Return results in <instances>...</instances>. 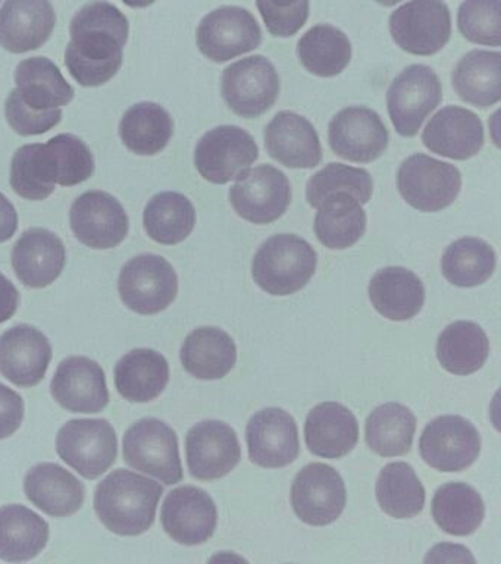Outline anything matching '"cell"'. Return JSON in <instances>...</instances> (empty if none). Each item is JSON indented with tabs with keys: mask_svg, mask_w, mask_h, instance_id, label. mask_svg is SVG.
Here are the masks:
<instances>
[{
	"mask_svg": "<svg viewBox=\"0 0 501 564\" xmlns=\"http://www.w3.org/2000/svg\"><path fill=\"white\" fill-rule=\"evenodd\" d=\"M69 34L65 66L80 86L99 87L116 77L130 35L129 20L116 4H85L73 18Z\"/></svg>",
	"mask_w": 501,
	"mask_h": 564,
	"instance_id": "1",
	"label": "cell"
},
{
	"mask_svg": "<svg viewBox=\"0 0 501 564\" xmlns=\"http://www.w3.org/2000/svg\"><path fill=\"white\" fill-rule=\"evenodd\" d=\"M164 488L127 469L113 470L96 488L95 510L104 527L121 536H139L155 522Z\"/></svg>",
	"mask_w": 501,
	"mask_h": 564,
	"instance_id": "2",
	"label": "cell"
},
{
	"mask_svg": "<svg viewBox=\"0 0 501 564\" xmlns=\"http://www.w3.org/2000/svg\"><path fill=\"white\" fill-rule=\"evenodd\" d=\"M318 263L314 247L296 234H279L259 247L252 262L254 282L271 295L305 289Z\"/></svg>",
	"mask_w": 501,
	"mask_h": 564,
	"instance_id": "3",
	"label": "cell"
},
{
	"mask_svg": "<svg viewBox=\"0 0 501 564\" xmlns=\"http://www.w3.org/2000/svg\"><path fill=\"white\" fill-rule=\"evenodd\" d=\"M122 457L133 469L166 485L182 482L184 478L177 434L160 419H140L127 430Z\"/></svg>",
	"mask_w": 501,
	"mask_h": 564,
	"instance_id": "4",
	"label": "cell"
},
{
	"mask_svg": "<svg viewBox=\"0 0 501 564\" xmlns=\"http://www.w3.org/2000/svg\"><path fill=\"white\" fill-rule=\"evenodd\" d=\"M118 291L122 303L139 315L168 308L178 294V276L162 256L146 253L130 259L121 269Z\"/></svg>",
	"mask_w": 501,
	"mask_h": 564,
	"instance_id": "5",
	"label": "cell"
},
{
	"mask_svg": "<svg viewBox=\"0 0 501 564\" xmlns=\"http://www.w3.org/2000/svg\"><path fill=\"white\" fill-rule=\"evenodd\" d=\"M56 452L86 479H96L117 462V432L107 419H74L61 427Z\"/></svg>",
	"mask_w": 501,
	"mask_h": 564,
	"instance_id": "6",
	"label": "cell"
},
{
	"mask_svg": "<svg viewBox=\"0 0 501 564\" xmlns=\"http://www.w3.org/2000/svg\"><path fill=\"white\" fill-rule=\"evenodd\" d=\"M397 187L409 206L431 214L455 203L461 189V174L451 163L416 153L400 165Z\"/></svg>",
	"mask_w": 501,
	"mask_h": 564,
	"instance_id": "7",
	"label": "cell"
},
{
	"mask_svg": "<svg viewBox=\"0 0 501 564\" xmlns=\"http://www.w3.org/2000/svg\"><path fill=\"white\" fill-rule=\"evenodd\" d=\"M280 90V75L265 56L244 57L224 69V100L241 118L262 117L275 105Z\"/></svg>",
	"mask_w": 501,
	"mask_h": 564,
	"instance_id": "8",
	"label": "cell"
},
{
	"mask_svg": "<svg viewBox=\"0 0 501 564\" xmlns=\"http://www.w3.org/2000/svg\"><path fill=\"white\" fill-rule=\"evenodd\" d=\"M443 99L437 73L426 65H411L393 79L386 91L391 122L402 137H415Z\"/></svg>",
	"mask_w": 501,
	"mask_h": 564,
	"instance_id": "9",
	"label": "cell"
},
{
	"mask_svg": "<svg viewBox=\"0 0 501 564\" xmlns=\"http://www.w3.org/2000/svg\"><path fill=\"white\" fill-rule=\"evenodd\" d=\"M390 33L404 52L433 56L451 37V13L444 0H411L390 15Z\"/></svg>",
	"mask_w": 501,
	"mask_h": 564,
	"instance_id": "10",
	"label": "cell"
},
{
	"mask_svg": "<svg viewBox=\"0 0 501 564\" xmlns=\"http://www.w3.org/2000/svg\"><path fill=\"white\" fill-rule=\"evenodd\" d=\"M258 158L257 141L237 126H221L206 132L195 150L197 172L208 183L218 185L239 180Z\"/></svg>",
	"mask_w": 501,
	"mask_h": 564,
	"instance_id": "11",
	"label": "cell"
},
{
	"mask_svg": "<svg viewBox=\"0 0 501 564\" xmlns=\"http://www.w3.org/2000/svg\"><path fill=\"white\" fill-rule=\"evenodd\" d=\"M292 185L279 167L259 165L244 172L230 188V203L236 214L257 225L275 223L292 203Z\"/></svg>",
	"mask_w": 501,
	"mask_h": 564,
	"instance_id": "12",
	"label": "cell"
},
{
	"mask_svg": "<svg viewBox=\"0 0 501 564\" xmlns=\"http://www.w3.org/2000/svg\"><path fill=\"white\" fill-rule=\"evenodd\" d=\"M196 39L202 55L222 64L261 46L262 30L248 9L221 7L200 21Z\"/></svg>",
	"mask_w": 501,
	"mask_h": 564,
	"instance_id": "13",
	"label": "cell"
},
{
	"mask_svg": "<svg viewBox=\"0 0 501 564\" xmlns=\"http://www.w3.org/2000/svg\"><path fill=\"white\" fill-rule=\"evenodd\" d=\"M69 225L77 240L95 250L120 246L129 236V215L112 194L91 189L77 197L69 210Z\"/></svg>",
	"mask_w": 501,
	"mask_h": 564,
	"instance_id": "14",
	"label": "cell"
},
{
	"mask_svg": "<svg viewBox=\"0 0 501 564\" xmlns=\"http://www.w3.org/2000/svg\"><path fill=\"white\" fill-rule=\"evenodd\" d=\"M346 502L345 480L334 467L325 463H311L294 478L292 505L302 522L312 527L336 522Z\"/></svg>",
	"mask_w": 501,
	"mask_h": 564,
	"instance_id": "15",
	"label": "cell"
},
{
	"mask_svg": "<svg viewBox=\"0 0 501 564\" xmlns=\"http://www.w3.org/2000/svg\"><path fill=\"white\" fill-rule=\"evenodd\" d=\"M389 141V130L380 115L364 106L340 110L328 126L329 148L346 161H377L385 153Z\"/></svg>",
	"mask_w": 501,
	"mask_h": 564,
	"instance_id": "16",
	"label": "cell"
},
{
	"mask_svg": "<svg viewBox=\"0 0 501 564\" xmlns=\"http://www.w3.org/2000/svg\"><path fill=\"white\" fill-rule=\"evenodd\" d=\"M420 452L426 465L439 471H461L481 453L477 427L461 416H442L425 426Z\"/></svg>",
	"mask_w": 501,
	"mask_h": 564,
	"instance_id": "17",
	"label": "cell"
},
{
	"mask_svg": "<svg viewBox=\"0 0 501 564\" xmlns=\"http://www.w3.org/2000/svg\"><path fill=\"white\" fill-rule=\"evenodd\" d=\"M217 520V506L213 497L193 485L173 489L162 506V527L178 544H204L214 535Z\"/></svg>",
	"mask_w": 501,
	"mask_h": 564,
	"instance_id": "18",
	"label": "cell"
},
{
	"mask_svg": "<svg viewBox=\"0 0 501 564\" xmlns=\"http://www.w3.org/2000/svg\"><path fill=\"white\" fill-rule=\"evenodd\" d=\"M51 392L61 408L73 413H100L109 404L102 366L86 356H72L61 361Z\"/></svg>",
	"mask_w": 501,
	"mask_h": 564,
	"instance_id": "19",
	"label": "cell"
},
{
	"mask_svg": "<svg viewBox=\"0 0 501 564\" xmlns=\"http://www.w3.org/2000/svg\"><path fill=\"white\" fill-rule=\"evenodd\" d=\"M187 465L193 478H224L240 463L241 448L236 431L227 423L204 421L186 436Z\"/></svg>",
	"mask_w": 501,
	"mask_h": 564,
	"instance_id": "20",
	"label": "cell"
},
{
	"mask_svg": "<svg viewBox=\"0 0 501 564\" xmlns=\"http://www.w3.org/2000/svg\"><path fill=\"white\" fill-rule=\"evenodd\" d=\"M51 360V341L36 326L21 324L0 335V373L14 386L36 387Z\"/></svg>",
	"mask_w": 501,
	"mask_h": 564,
	"instance_id": "21",
	"label": "cell"
},
{
	"mask_svg": "<svg viewBox=\"0 0 501 564\" xmlns=\"http://www.w3.org/2000/svg\"><path fill=\"white\" fill-rule=\"evenodd\" d=\"M249 457L262 467H284L293 463L301 453L297 423L283 409H263L254 414L246 430Z\"/></svg>",
	"mask_w": 501,
	"mask_h": 564,
	"instance_id": "22",
	"label": "cell"
},
{
	"mask_svg": "<svg viewBox=\"0 0 501 564\" xmlns=\"http://www.w3.org/2000/svg\"><path fill=\"white\" fill-rule=\"evenodd\" d=\"M422 143L439 156L466 161L481 152L486 134L481 119L472 110L446 106L426 123Z\"/></svg>",
	"mask_w": 501,
	"mask_h": 564,
	"instance_id": "23",
	"label": "cell"
},
{
	"mask_svg": "<svg viewBox=\"0 0 501 564\" xmlns=\"http://www.w3.org/2000/svg\"><path fill=\"white\" fill-rule=\"evenodd\" d=\"M268 154L292 170H314L323 162V145L315 127L302 115L283 110L265 128Z\"/></svg>",
	"mask_w": 501,
	"mask_h": 564,
	"instance_id": "24",
	"label": "cell"
},
{
	"mask_svg": "<svg viewBox=\"0 0 501 564\" xmlns=\"http://www.w3.org/2000/svg\"><path fill=\"white\" fill-rule=\"evenodd\" d=\"M56 13L51 0H7L0 9V47L21 55L51 39Z\"/></svg>",
	"mask_w": 501,
	"mask_h": 564,
	"instance_id": "25",
	"label": "cell"
},
{
	"mask_svg": "<svg viewBox=\"0 0 501 564\" xmlns=\"http://www.w3.org/2000/svg\"><path fill=\"white\" fill-rule=\"evenodd\" d=\"M15 275L30 289H45L63 273L67 250L55 232L32 228L15 242L11 254Z\"/></svg>",
	"mask_w": 501,
	"mask_h": 564,
	"instance_id": "26",
	"label": "cell"
},
{
	"mask_svg": "<svg viewBox=\"0 0 501 564\" xmlns=\"http://www.w3.org/2000/svg\"><path fill=\"white\" fill-rule=\"evenodd\" d=\"M24 491L37 509L52 518L76 514L86 500L81 480L56 463L33 466L25 475Z\"/></svg>",
	"mask_w": 501,
	"mask_h": 564,
	"instance_id": "27",
	"label": "cell"
},
{
	"mask_svg": "<svg viewBox=\"0 0 501 564\" xmlns=\"http://www.w3.org/2000/svg\"><path fill=\"white\" fill-rule=\"evenodd\" d=\"M305 438L315 456L341 458L358 444V421L346 405L327 401L307 414Z\"/></svg>",
	"mask_w": 501,
	"mask_h": 564,
	"instance_id": "28",
	"label": "cell"
},
{
	"mask_svg": "<svg viewBox=\"0 0 501 564\" xmlns=\"http://www.w3.org/2000/svg\"><path fill=\"white\" fill-rule=\"evenodd\" d=\"M15 95L25 108L37 113L52 112L74 99V88L55 62L45 56L21 61L15 69Z\"/></svg>",
	"mask_w": 501,
	"mask_h": 564,
	"instance_id": "29",
	"label": "cell"
},
{
	"mask_svg": "<svg viewBox=\"0 0 501 564\" xmlns=\"http://www.w3.org/2000/svg\"><path fill=\"white\" fill-rule=\"evenodd\" d=\"M369 299L386 319L409 321L424 307L425 289L416 273L402 267H389L372 276Z\"/></svg>",
	"mask_w": 501,
	"mask_h": 564,
	"instance_id": "30",
	"label": "cell"
},
{
	"mask_svg": "<svg viewBox=\"0 0 501 564\" xmlns=\"http://www.w3.org/2000/svg\"><path fill=\"white\" fill-rule=\"evenodd\" d=\"M118 392L131 403H149L164 392L170 382V365L160 351L134 348L113 370Z\"/></svg>",
	"mask_w": 501,
	"mask_h": 564,
	"instance_id": "31",
	"label": "cell"
},
{
	"mask_svg": "<svg viewBox=\"0 0 501 564\" xmlns=\"http://www.w3.org/2000/svg\"><path fill=\"white\" fill-rule=\"evenodd\" d=\"M183 368L197 379L226 378L237 361V347L230 335L217 326L193 330L182 347Z\"/></svg>",
	"mask_w": 501,
	"mask_h": 564,
	"instance_id": "32",
	"label": "cell"
},
{
	"mask_svg": "<svg viewBox=\"0 0 501 564\" xmlns=\"http://www.w3.org/2000/svg\"><path fill=\"white\" fill-rule=\"evenodd\" d=\"M316 209L315 234L320 245L328 249H349L367 231V214L353 194H329Z\"/></svg>",
	"mask_w": 501,
	"mask_h": 564,
	"instance_id": "33",
	"label": "cell"
},
{
	"mask_svg": "<svg viewBox=\"0 0 501 564\" xmlns=\"http://www.w3.org/2000/svg\"><path fill=\"white\" fill-rule=\"evenodd\" d=\"M453 87L466 104L491 108L501 100V53L470 51L451 73Z\"/></svg>",
	"mask_w": 501,
	"mask_h": 564,
	"instance_id": "34",
	"label": "cell"
},
{
	"mask_svg": "<svg viewBox=\"0 0 501 564\" xmlns=\"http://www.w3.org/2000/svg\"><path fill=\"white\" fill-rule=\"evenodd\" d=\"M50 524L29 507H0V558L6 562H28L46 549Z\"/></svg>",
	"mask_w": 501,
	"mask_h": 564,
	"instance_id": "35",
	"label": "cell"
},
{
	"mask_svg": "<svg viewBox=\"0 0 501 564\" xmlns=\"http://www.w3.org/2000/svg\"><path fill=\"white\" fill-rule=\"evenodd\" d=\"M173 134V118L153 101L135 104L122 115L120 135L131 153L155 156L168 145Z\"/></svg>",
	"mask_w": 501,
	"mask_h": 564,
	"instance_id": "36",
	"label": "cell"
},
{
	"mask_svg": "<svg viewBox=\"0 0 501 564\" xmlns=\"http://www.w3.org/2000/svg\"><path fill=\"white\" fill-rule=\"evenodd\" d=\"M490 355L486 330L475 322L457 321L439 334L437 357L453 375H470L481 369Z\"/></svg>",
	"mask_w": 501,
	"mask_h": 564,
	"instance_id": "37",
	"label": "cell"
},
{
	"mask_svg": "<svg viewBox=\"0 0 501 564\" xmlns=\"http://www.w3.org/2000/svg\"><path fill=\"white\" fill-rule=\"evenodd\" d=\"M143 224L153 241L164 246L179 245L196 227V209L190 198L182 193H160L149 200Z\"/></svg>",
	"mask_w": 501,
	"mask_h": 564,
	"instance_id": "38",
	"label": "cell"
},
{
	"mask_svg": "<svg viewBox=\"0 0 501 564\" xmlns=\"http://www.w3.org/2000/svg\"><path fill=\"white\" fill-rule=\"evenodd\" d=\"M297 57L311 74L336 77L349 66L351 43L341 30L328 24L312 26L297 42Z\"/></svg>",
	"mask_w": 501,
	"mask_h": 564,
	"instance_id": "39",
	"label": "cell"
},
{
	"mask_svg": "<svg viewBox=\"0 0 501 564\" xmlns=\"http://www.w3.org/2000/svg\"><path fill=\"white\" fill-rule=\"evenodd\" d=\"M486 506L477 489L465 482H448L435 492L433 518L444 532L470 535L481 527Z\"/></svg>",
	"mask_w": 501,
	"mask_h": 564,
	"instance_id": "40",
	"label": "cell"
},
{
	"mask_svg": "<svg viewBox=\"0 0 501 564\" xmlns=\"http://www.w3.org/2000/svg\"><path fill=\"white\" fill-rule=\"evenodd\" d=\"M416 416L399 403L380 405L369 414L364 436L369 448L381 457L404 456L411 452Z\"/></svg>",
	"mask_w": 501,
	"mask_h": 564,
	"instance_id": "41",
	"label": "cell"
},
{
	"mask_svg": "<svg viewBox=\"0 0 501 564\" xmlns=\"http://www.w3.org/2000/svg\"><path fill=\"white\" fill-rule=\"evenodd\" d=\"M377 500L391 518L412 519L424 510L425 488L411 465L390 463L378 476Z\"/></svg>",
	"mask_w": 501,
	"mask_h": 564,
	"instance_id": "42",
	"label": "cell"
},
{
	"mask_svg": "<svg viewBox=\"0 0 501 564\" xmlns=\"http://www.w3.org/2000/svg\"><path fill=\"white\" fill-rule=\"evenodd\" d=\"M495 262V251L487 241L465 237L447 247L442 272L450 284L472 289L490 280Z\"/></svg>",
	"mask_w": 501,
	"mask_h": 564,
	"instance_id": "43",
	"label": "cell"
},
{
	"mask_svg": "<svg viewBox=\"0 0 501 564\" xmlns=\"http://www.w3.org/2000/svg\"><path fill=\"white\" fill-rule=\"evenodd\" d=\"M12 189L25 200H46L55 192V172L46 144L21 145L11 161Z\"/></svg>",
	"mask_w": 501,
	"mask_h": 564,
	"instance_id": "44",
	"label": "cell"
},
{
	"mask_svg": "<svg viewBox=\"0 0 501 564\" xmlns=\"http://www.w3.org/2000/svg\"><path fill=\"white\" fill-rule=\"evenodd\" d=\"M338 192L353 194L362 205H367L373 193L372 176L362 167L328 163L307 181L306 200L316 209L325 197Z\"/></svg>",
	"mask_w": 501,
	"mask_h": 564,
	"instance_id": "45",
	"label": "cell"
},
{
	"mask_svg": "<svg viewBox=\"0 0 501 564\" xmlns=\"http://www.w3.org/2000/svg\"><path fill=\"white\" fill-rule=\"evenodd\" d=\"M56 184L73 187L85 183L94 175L95 159L89 145L77 135H55L46 143Z\"/></svg>",
	"mask_w": 501,
	"mask_h": 564,
	"instance_id": "46",
	"label": "cell"
},
{
	"mask_svg": "<svg viewBox=\"0 0 501 564\" xmlns=\"http://www.w3.org/2000/svg\"><path fill=\"white\" fill-rule=\"evenodd\" d=\"M457 26L470 43L500 46V0H465L457 12Z\"/></svg>",
	"mask_w": 501,
	"mask_h": 564,
	"instance_id": "47",
	"label": "cell"
},
{
	"mask_svg": "<svg viewBox=\"0 0 501 564\" xmlns=\"http://www.w3.org/2000/svg\"><path fill=\"white\" fill-rule=\"evenodd\" d=\"M268 31L275 37H293L309 18L311 0H257Z\"/></svg>",
	"mask_w": 501,
	"mask_h": 564,
	"instance_id": "48",
	"label": "cell"
},
{
	"mask_svg": "<svg viewBox=\"0 0 501 564\" xmlns=\"http://www.w3.org/2000/svg\"><path fill=\"white\" fill-rule=\"evenodd\" d=\"M6 118L17 134L41 135L58 126L63 119V110L55 109L46 113L34 112V110L25 108L19 96L12 90L6 101Z\"/></svg>",
	"mask_w": 501,
	"mask_h": 564,
	"instance_id": "49",
	"label": "cell"
},
{
	"mask_svg": "<svg viewBox=\"0 0 501 564\" xmlns=\"http://www.w3.org/2000/svg\"><path fill=\"white\" fill-rule=\"evenodd\" d=\"M24 419V401L19 392L0 383V440L10 438Z\"/></svg>",
	"mask_w": 501,
	"mask_h": 564,
	"instance_id": "50",
	"label": "cell"
},
{
	"mask_svg": "<svg viewBox=\"0 0 501 564\" xmlns=\"http://www.w3.org/2000/svg\"><path fill=\"white\" fill-rule=\"evenodd\" d=\"M425 563H475V557L464 545L438 544L426 555Z\"/></svg>",
	"mask_w": 501,
	"mask_h": 564,
	"instance_id": "51",
	"label": "cell"
},
{
	"mask_svg": "<svg viewBox=\"0 0 501 564\" xmlns=\"http://www.w3.org/2000/svg\"><path fill=\"white\" fill-rule=\"evenodd\" d=\"M20 306V291L14 282L0 273V325L14 317Z\"/></svg>",
	"mask_w": 501,
	"mask_h": 564,
	"instance_id": "52",
	"label": "cell"
},
{
	"mask_svg": "<svg viewBox=\"0 0 501 564\" xmlns=\"http://www.w3.org/2000/svg\"><path fill=\"white\" fill-rule=\"evenodd\" d=\"M19 229V214L6 194L0 193V242L10 241Z\"/></svg>",
	"mask_w": 501,
	"mask_h": 564,
	"instance_id": "53",
	"label": "cell"
},
{
	"mask_svg": "<svg viewBox=\"0 0 501 564\" xmlns=\"http://www.w3.org/2000/svg\"><path fill=\"white\" fill-rule=\"evenodd\" d=\"M155 2L156 0H122V3H126L127 7L135 9L149 8Z\"/></svg>",
	"mask_w": 501,
	"mask_h": 564,
	"instance_id": "54",
	"label": "cell"
},
{
	"mask_svg": "<svg viewBox=\"0 0 501 564\" xmlns=\"http://www.w3.org/2000/svg\"><path fill=\"white\" fill-rule=\"evenodd\" d=\"M375 2L378 4H381V7L390 8V7H394V4L402 2V0H375Z\"/></svg>",
	"mask_w": 501,
	"mask_h": 564,
	"instance_id": "55",
	"label": "cell"
},
{
	"mask_svg": "<svg viewBox=\"0 0 501 564\" xmlns=\"http://www.w3.org/2000/svg\"><path fill=\"white\" fill-rule=\"evenodd\" d=\"M0 2H2V0H0Z\"/></svg>",
	"mask_w": 501,
	"mask_h": 564,
	"instance_id": "56",
	"label": "cell"
}]
</instances>
